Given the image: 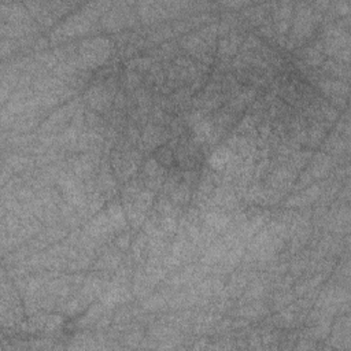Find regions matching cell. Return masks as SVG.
<instances>
[{
  "instance_id": "1",
  "label": "cell",
  "mask_w": 351,
  "mask_h": 351,
  "mask_svg": "<svg viewBox=\"0 0 351 351\" xmlns=\"http://www.w3.org/2000/svg\"><path fill=\"white\" fill-rule=\"evenodd\" d=\"M109 41L106 39H93L85 41L81 47V54L86 63L98 65L107 58L109 54Z\"/></svg>"
},
{
  "instance_id": "2",
  "label": "cell",
  "mask_w": 351,
  "mask_h": 351,
  "mask_svg": "<svg viewBox=\"0 0 351 351\" xmlns=\"http://www.w3.org/2000/svg\"><path fill=\"white\" fill-rule=\"evenodd\" d=\"M231 158H232V153L229 151L228 148H218L210 156V166L216 169V170H221L231 162Z\"/></svg>"
},
{
  "instance_id": "3",
  "label": "cell",
  "mask_w": 351,
  "mask_h": 351,
  "mask_svg": "<svg viewBox=\"0 0 351 351\" xmlns=\"http://www.w3.org/2000/svg\"><path fill=\"white\" fill-rule=\"evenodd\" d=\"M321 88L328 93V95H340V96H345L347 93V86L343 85L342 82L339 81H332V80H327L324 82H321Z\"/></svg>"
},
{
  "instance_id": "4",
  "label": "cell",
  "mask_w": 351,
  "mask_h": 351,
  "mask_svg": "<svg viewBox=\"0 0 351 351\" xmlns=\"http://www.w3.org/2000/svg\"><path fill=\"white\" fill-rule=\"evenodd\" d=\"M206 222H207L210 228L220 231V229H224L228 225V218L224 214H220V213H210L206 217Z\"/></svg>"
},
{
  "instance_id": "5",
  "label": "cell",
  "mask_w": 351,
  "mask_h": 351,
  "mask_svg": "<svg viewBox=\"0 0 351 351\" xmlns=\"http://www.w3.org/2000/svg\"><path fill=\"white\" fill-rule=\"evenodd\" d=\"M211 135V126L209 123L204 122V121H200V122L196 123L195 126V136L199 142H206L207 139Z\"/></svg>"
}]
</instances>
